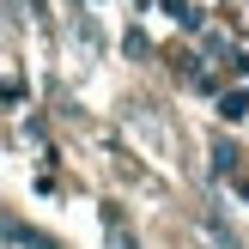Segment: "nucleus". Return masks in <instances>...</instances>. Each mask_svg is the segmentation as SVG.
<instances>
[{
  "instance_id": "nucleus-1",
  "label": "nucleus",
  "mask_w": 249,
  "mask_h": 249,
  "mask_svg": "<svg viewBox=\"0 0 249 249\" xmlns=\"http://www.w3.org/2000/svg\"><path fill=\"white\" fill-rule=\"evenodd\" d=\"M219 116H225V122H243V116H249V91H243V85L219 97Z\"/></svg>"
}]
</instances>
